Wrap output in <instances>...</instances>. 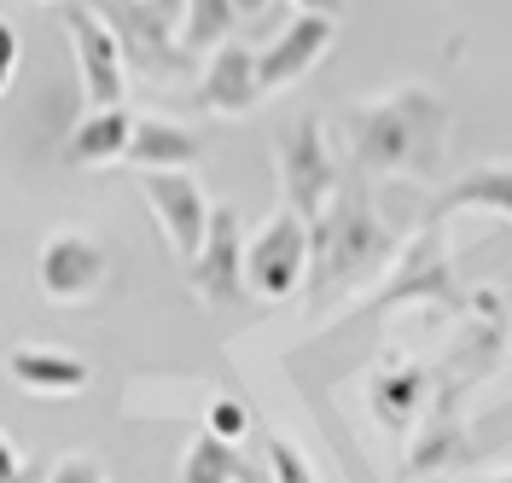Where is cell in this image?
<instances>
[{
	"label": "cell",
	"mask_w": 512,
	"mask_h": 483,
	"mask_svg": "<svg viewBox=\"0 0 512 483\" xmlns=\"http://www.w3.org/2000/svg\"><path fill=\"white\" fill-rule=\"evenodd\" d=\"M448 99L402 82L390 94H373L350 105L344 134H350V163L361 181L373 175H408V181H437L448 158Z\"/></svg>",
	"instance_id": "obj_1"
},
{
	"label": "cell",
	"mask_w": 512,
	"mask_h": 483,
	"mask_svg": "<svg viewBox=\"0 0 512 483\" xmlns=\"http://www.w3.org/2000/svg\"><path fill=\"white\" fill-rule=\"evenodd\" d=\"M390 257H396V233L379 222L367 181L361 175L338 181L332 204L309 222V297L350 291L355 280H367Z\"/></svg>",
	"instance_id": "obj_2"
},
{
	"label": "cell",
	"mask_w": 512,
	"mask_h": 483,
	"mask_svg": "<svg viewBox=\"0 0 512 483\" xmlns=\"http://www.w3.org/2000/svg\"><path fill=\"white\" fill-rule=\"evenodd\" d=\"M117 35L123 65L146 82H181L198 59L181 47V0H82Z\"/></svg>",
	"instance_id": "obj_3"
},
{
	"label": "cell",
	"mask_w": 512,
	"mask_h": 483,
	"mask_svg": "<svg viewBox=\"0 0 512 483\" xmlns=\"http://www.w3.org/2000/svg\"><path fill=\"white\" fill-rule=\"evenodd\" d=\"M274 163H280V193H286V210H297L303 222H315L320 210L338 193V158L326 146V129L315 117H297V123H280L274 129Z\"/></svg>",
	"instance_id": "obj_4"
},
{
	"label": "cell",
	"mask_w": 512,
	"mask_h": 483,
	"mask_svg": "<svg viewBox=\"0 0 512 483\" xmlns=\"http://www.w3.org/2000/svg\"><path fill=\"white\" fill-rule=\"evenodd\" d=\"M303 286H309V222L280 204L245 245V291L262 303H286Z\"/></svg>",
	"instance_id": "obj_5"
},
{
	"label": "cell",
	"mask_w": 512,
	"mask_h": 483,
	"mask_svg": "<svg viewBox=\"0 0 512 483\" xmlns=\"http://www.w3.org/2000/svg\"><path fill=\"white\" fill-rule=\"evenodd\" d=\"M111 280V257L94 233L82 227H59L41 239V257H35V286L47 303H88L99 286Z\"/></svg>",
	"instance_id": "obj_6"
},
{
	"label": "cell",
	"mask_w": 512,
	"mask_h": 483,
	"mask_svg": "<svg viewBox=\"0 0 512 483\" xmlns=\"http://www.w3.org/2000/svg\"><path fill=\"white\" fill-rule=\"evenodd\" d=\"M140 193H146V210L158 216V227L169 233V245H175V257L192 262L204 251V233H210V198L198 187V175L192 169H146L140 175Z\"/></svg>",
	"instance_id": "obj_7"
},
{
	"label": "cell",
	"mask_w": 512,
	"mask_h": 483,
	"mask_svg": "<svg viewBox=\"0 0 512 483\" xmlns=\"http://www.w3.org/2000/svg\"><path fill=\"white\" fill-rule=\"evenodd\" d=\"M64 30H70V47H76V70H82V99L88 111H117L128 88V65L117 35L99 24L82 0H64Z\"/></svg>",
	"instance_id": "obj_8"
},
{
	"label": "cell",
	"mask_w": 512,
	"mask_h": 483,
	"mask_svg": "<svg viewBox=\"0 0 512 483\" xmlns=\"http://www.w3.org/2000/svg\"><path fill=\"white\" fill-rule=\"evenodd\" d=\"M192 105L210 111V117H251L256 105H262V70H256V53L245 41H222L204 59V76L192 88Z\"/></svg>",
	"instance_id": "obj_9"
},
{
	"label": "cell",
	"mask_w": 512,
	"mask_h": 483,
	"mask_svg": "<svg viewBox=\"0 0 512 483\" xmlns=\"http://www.w3.org/2000/svg\"><path fill=\"white\" fill-rule=\"evenodd\" d=\"M187 280L204 303H239L245 297V239H239V216L227 204L210 210V233H204V251L187 262Z\"/></svg>",
	"instance_id": "obj_10"
},
{
	"label": "cell",
	"mask_w": 512,
	"mask_h": 483,
	"mask_svg": "<svg viewBox=\"0 0 512 483\" xmlns=\"http://www.w3.org/2000/svg\"><path fill=\"white\" fill-rule=\"evenodd\" d=\"M338 41V24L332 18H291L286 30L274 35L262 53H256V70H262V94H280V88H291V82H303L309 70L326 59V47Z\"/></svg>",
	"instance_id": "obj_11"
},
{
	"label": "cell",
	"mask_w": 512,
	"mask_h": 483,
	"mask_svg": "<svg viewBox=\"0 0 512 483\" xmlns=\"http://www.w3.org/2000/svg\"><path fill=\"white\" fill-rule=\"evenodd\" d=\"M408 297H437V303H460V291H454V274H448L443 251H437V222H425L414 245L402 251V274L379 291V303L373 309H390V303H408Z\"/></svg>",
	"instance_id": "obj_12"
},
{
	"label": "cell",
	"mask_w": 512,
	"mask_h": 483,
	"mask_svg": "<svg viewBox=\"0 0 512 483\" xmlns=\"http://www.w3.org/2000/svg\"><path fill=\"white\" fill-rule=\"evenodd\" d=\"M204 158V140L169 117H134V134H128V169H192Z\"/></svg>",
	"instance_id": "obj_13"
},
{
	"label": "cell",
	"mask_w": 512,
	"mask_h": 483,
	"mask_svg": "<svg viewBox=\"0 0 512 483\" xmlns=\"http://www.w3.org/2000/svg\"><path fill=\"white\" fill-rule=\"evenodd\" d=\"M6 373L30 390V396H76V390H88V361L82 355H64V350H35V344H24V350H12Z\"/></svg>",
	"instance_id": "obj_14"
},
{
	"label": "cell",
	"mask_w": 512,
	"mask_h": 483,
	"mask_svg": "<svg viewBox=\"0 0 512 483\" xmlns=\"http://www.w3.org/2000/svg\"><path fill=\"white\" fill-rule=\"evenodd\" d=\"M128 134H134V117H128L123 105L117 111H88L70 140H64V163H76V169H99V163H123L128 158Z\"/></svg>",
	"instance_id": "obj_15"
},
{
	"label": "cell",
	"mask_w": 512,
	"mask_h": 483,
	"mask_svg": "<svg viewBox=\"0 0 512 483\" xmlns=\"http://www.w3.org/2000/svg\"><path fill=\"white\" fill-rule=\"evenodd\" d=\"M454 210H489V216H507L512 222V163H483L472 175L448 181L437 210H431V222L443 227V216H454Z\"/></svg>",
	"instance_id": "obj_16"
},
{
	"label": "cell",
	"mask_w": 512,
	"mask_h": 483,
	"mask_svg": "<svg viewBox=\"0 0 512 483\" xmlns=\"http://www.w3.org/2000/svg\"><path fill=\"white\" fill-rule=\"evenodd\" d=\"M367 402H373L379 425L408 431L419 414V402H425V373L419 367H384L379 379H373V390H367Z\"/></svg>",
	"instance_id": "obj_17"
},
{
	"label": "cell",
	"mask_w": 512,
	"mask_h": 483,
	"mask_svg": "<svg viewBox=\"0 0 512 483\" xmlns=\"http://www.w3.org/2000/svg\"><path fill=\"white\" fill-rule=\"evenodd\" d=\"M233 24H239L233 0H181V47H187L192 59L216 53L222 41H233Z\"/></svg>",
	"instance_id": "obj_18"
},
{
	"label": "cell",
	"mask_w": 512,
	"mask_h": 483,
	"mask_svg": "<svg viewBox=\"0 0 512 483\" xmlns=\"http://www.w3.org/2000/svg\"><path fill=\"white\" fill-rule=\"evenodd\" d=\"M239 478H245V460L216 431L192 437V449L181 454V483H239Z\"/></svg>",
	"instance_id": "obj_19"
},
{
	"label": "cell",
	"mask_w": 512,
	"mask_h": 483,
	"mask_svg": "<svg viewBox=\"0 0 512 483\" xmlns=\"http://www.w3.org/2000/svg\"><path fill=\"white\" fill-rule=\"evenodd\" d=\"M268 472H274V483H315L309 460L291 449L286 437H268Z\"/></svg>",
	"instance_id": "obj_20"
},
{
	"label": "cell",
	"mask_w": 512,
	"mask_h": 483,
	"mask_svg": "<svg viewBox=\"0 0 512 483\" xmlns=\"http://www.w3.org/2000/svg\"><path fill=\"white\" fill-rule=\"evenodd\" d=\"M210 431H216L222 443L245 437V431H251V414H245V402H233V396H216V402H210Z\"/></svg>",
	"instance_id": "obj_21"
},
{
	"label": "cell",
	"mask_w": 512,
	"mask_h": 483,
	"mask_svg": "<svg viewBox=\"0 0 512 483\" xmlns=\"http://www.w3.org/2000/svg\"><path fill=\"white\" fill-rule=\"evenodd\" d=\"M47 483H105V472H99L88 454H70V460H59V466L47 472Z\"/></svg>",
	"instance_id": "obj_22"
},
{
	"label": "cell",
	"mask_w": 512,
	"mask_h": 483,
	"mask_svg": "<svg viewBox=\"0 0 512 483\" xmlns=\"http://www.w3.org/2000/svg\"><path fill=\"white\" fill-rule=\"evenodd\" d=\"M18 53H24V47H18V30L0 18V94H6V88H12V76H18Z\"/></svg>",
	"instance_id": "obj_23"
},
{
	"label": "cell",
	"mask_w": 512,
	"mask_h": 483,
	"mask_svg": "<svg viewBox=\"0 0 512 483\" xmlns=\"http://www.w3.org/2000/svg\"><path fill=\"white\" fill-rule=\"evenodd\" d=\"M0 483H24V454L12 449L6 431H0Z\"/></svg>",
	"instance_id": "obj_24"
},
{
	"label": "cell",
	"mask_w": 512,
	"mask_h": 483,
	"mask_svg": "<svg viewBox=\"0 0 512 483\" xmlns=\"http://www.w3.org/2000/svg\"><path fill=\"white\" fill-rule=\"evenodd\" d=\"M291 6H297V12H309V18H332V24H338L350 0H291Z\"/></svg>",
	"instance_id": "obj_25"
},
{
	"label": "cell",
	"mask_w": 512,
	"mask_h": 483,
	"mask_svg": "<svg viewBox=\"0 0 512 483\" xmlns=\"http://www.w3.org/2000/svg\"><path fill=\"white\" fill-rule=\"evenodd\" d=\"M233 6H239V18H256V12H262L268 0H233Z\"/></svg>",
	"instance_id": "obj_26"
},
{
	"label": "cell",
	"mask_w": 512,
	"mask_h": 483,
	"mask_svg": "<svg viewBox=\"0 0 512 483\" xmlns=\"http://www.w3.org/2000/svg\"><path fill=\"white\" fill-rule=\"evenodd\" d=\"M489 483H512V472H507V478H489Z\"/></svg>",
	"instance_id": "obj_27"
},
{
	"label": "cell",
	"mask_w": 512,
	"mask_h": 483,
	"mask_svg": "<svg viewBox=\"0 0 512 483\" xmlns=\"http://www.w3.org/2000/svg\"><path fill=\"white\" fill-rule=\"evenodd\" d=\"M30 6H41V0H30Z\"/></svg>",
	"instance_id": "obj_28"
},
{
	"label": "cell",
	"mask_w": 512,
	"mask_h": 483,
	"mask_svg": "<svg viewBox=\"0 0 512 483\" xmlns=\"http://www.w3.org/2000/svg\"><path fill=\"white\" fill-rule=\"evenodd\" d=\"M105 483H111V478H105Z\"/></svg>",
	"instance_id": "obj_29"
}]
</instances>
